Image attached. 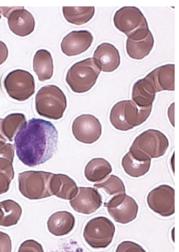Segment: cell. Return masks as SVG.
Segmentation results:
<instances>
[{"label":"cell","instance_id":"6da1fadb","mask_svg":"<svg viewBox=\"0 0 179 252\" xmlns=\"http://www.w3.org/2000/svg\"><path fill=\"white\" fill-rule=\"evenodd\" d=\"M58 132L49 121L32 118L26 121L14 138L19 159L34 167L51 159L57 149Z\"/></svg>","mask_w":179,"mask_h":252},{"label":"cell","instance_id":"7a4b0ae2","mask_svg":"<svg viewBox=\"0 0 179 252\" xmlns=\"http://www.w3.org/2000/svg\"><path fill=\"white\" fill-rule=\"evenodd\" d=\"M152 107H138L132 100L117 102L111 109L109 120L116 129L128 131L143 123L148 118Z\"/></svg>","mask_w":179,"mask_h":252},{"label":"cell","instance_id":"3957f363","mask_svg":"<svg viewBox=\"0 0 179 252\" xmlns=\"http://www.w3.org/2000/svg\"><path fill=\"white\" fill-rule=\"evenodd\" d=\"M38 114L44 117L57 120L61 119L67 107V99L57 86L48 85L42 87L35 96Z\"/></svg>","mask_w":179,"mask_h":252},{"label":"cell","instance_id":"277c9868","mask_svg":"<svg viewBox=\"0 0 179 252\" xmlns=\"http://www.w3.org/2000/svg\"><path fill=\"white\" fill-rule=\"evenodd\" d=\"M101 70L93 58H89L73 64L68 70L66 81L75 93H83L95 84Z\"/></svg>","mask_w":179,"mask_h":252},{"label":"cell","instance_id":"5b68a950","mask_svg":"<svg viewBox=\"0 0 179 252\" xmlns=\"http://www.w3.org/2000/svg\"><path fill=\"white\" fill-rule=\"evenodd\" d=\"M53 173L43 171H26L18 175L19 189L30 200L40 199L52 195L50 184Z\"/></svg>","mask_w":179,"mask_h":252},{"label":"cell","instance_id":"8992f818","mask_svg":"<svg viewBox=\"0 0 179 252\" xmlns=\"http://www.w3.org/2000/svg\"><path fill=\"white\" fill-rule=\"evenodd\" d=\"M115 231L113 222L106 217L100 216L87 223L83 236L86 242L92 248H105L112 242Z\"/></svg>","mask_w":179,"mask_h":252},{"label":"cell","instance_id":"52a82bcc","mask_svg":"<svg viewBox=\"0 0 179 252\" xmlns=\"http://www.w3.org/2000/svg\"><path fill=\"white\" fill-rule=\"evenodd\" d=\"M4 88L10 97L19 101L28 99L35 93V82L29 72L16 69L9 72L3 81Z\"/></svg>","mask_w":179,"mask_h":252},{"label":"cell","instance_id":"ba28073f","mask_svg":"<svg viewBox=\"0 0 179 252\" xmlns=\"http://www.w3.org/2000/svg\"><path fill=\"white\" fill-rule=\"evenodd\" d=\"M168 147V138L162 132L149 129L136 137L129 149L139 151L152 158L163 156Z\"/></svg>","mask_w":179,"mask_h":252},{"label":"cell","instance_id":"9c48e42d","mask_svg":"<svg viewBox=\"0 0 179 252\" xmlns=\"http://www.w3.org/2000/svg\"><path fill=\"white\" fill-rule=\"evenodd\" d=\"M104 206L116 222L124 224L135 220L138 211L135 200L126 193L114 195L108 202L104 203Z\"/></svg>","mask_w":179,"mask_h":252},{"label":"cell","instance_id":"30bf717a","mask_svg":"<svg viewBox=\"0 0 179 252\" xmlns=\"http://www.w3.org/2000/svg\"><path fill=\"white\" fill-rule=\"evenodd\" d=\"M113 23L117 29L127 37L139 30L149 28L144 15L135 6H124L118 10L114 15Z\"/></svg>","mask_w":179,"mask_h":252},{"label":"cell","instance_id":"8fae6325","mask_svg":"<svg viewBox=\"0 0 179 252\" xmlns=\"http://www.w3.org/2000/svg\"><path fill=\"white\" fill-rule=\"evenodd\" d=\"M0 12L7 18L9 29L17 35L26 36L34 31V18L24 7H0Z\"/></svg>","mask_w":179,"mask_h":252},{"label":"cell","instance_id":"7c38bea8","mask_svg":"<svg viewBox=\"0 0 179 252\" xmlns=\"http://www.w3.org/2000/svg\"><path fill=\"white\" fill-rule=\"evenodd\" d=\"M72 130L78 141L90 144L97 141L102 134V127L99 119L91 114H82L73 121Z\"/></svg>","mask_w":179,"mask_h":252},{"label":"cell","instance_id":"4fadbf2b","mask_svg":"<svg viewBox=\"0 0 179 252\" xmlns=\"http://www.w3.org/2000/svg\"><path fill=\"white\" fill-rule=\"evenodd\" d=\"M149 207L162 217H169L175 213V190L167 185H161L148 194Z\"/></svg>","mask_w":179,"mask_h":252},{"label":"cell","instance_id":"5bb4252c","mask_svg":"<svg viewBox=\"0 0 179 252\" xmlns=\"http://www.w3.org/2000/svg\"><path fill=\"white\" fill-rule=\"evenodd\" d=\"M153 44L154 38L149 28L141 29L128 37L127 53L130 58L141 60L150 54Z\"/></svg>","mask_w":179,"mask_h":252},{"label":"cell","instance_id":"9a60e30c","mask_svg":"<svg viewBox=\"0 0 179 252\" xmlns=\"http://www.w3.org/2000/svg\"><path fill=\"white\" fill-rule=\"evenodd\" d=\"M70 204L76 212L89 215L96 212L102 204V198L95 188L79 187L76 196Z\"/></svg>","mask_w":179,"mask_h":252},{"label":"cell","instance_id":"2e32d148","mask_svg":"<svg viewBox=\"0 0 179 252\" xmlns=\"http://www.w3.org/2000/svg\"><path fill=\"white\" fill-rule=\"evenodd\" d=\"M93 39L92 33L88 31H74L63 38L61 49L67 56H77L86 51L91 45Z\"/></svg>","mask_w":179,"mask_h":252},{"label":"cell","instance_id":"e0dca14e","mask_svg":"<svg viewBox=\"0 0 179 252\" xmlns=\"http://www.w3.org/2000/svg\"><path fill=\"white\" fill-rule=\"evenodd\" d=\"M93 59L101 71L111 72L119 67L120 56L118 49L112 44L104 42L95 50Z\"/></svg>","mask_w":179,"mask_h":252},{"label":"cell","instance_id":"ac0fdd59","mask_svg":"<svg viewBox=\"0 0 179 252\" xmlns=\"http://www.w3.org/2000/svg\"><path fill=\"white\" fill-rule=\"evenodd\" d=\"M151 161V158L140 152L129 149L122 158V166L127 174L138 178L148 172Z\"/></svg>","mask_w":179,"mask_h":252},{"label":"cell","instance_id":"d6986e66","mask_svg":"<svg viewBox=\"0 0 179 252\" xmlns=\"http://www.w3.org/2000/svg\"><path fill=\"white\" fill-rule=\"evenodd\" d=\"M146 77L153 85L156 93L175 90V65L167 64L159 66Z\"/></svg>","mask_w":179,"mask_h":252},{"label":"cell","instance_id":"ffe728a7","mask_svg":"<svg viewBox=\"0 0 179 252\" xmlns=\"http://www.w3.org/2000/svg\"><path fill=\"white\" fill-rule=\"evenodd\" d=\"M155 94L153 85L146 76L133 85L131 98L132 101L139 108L152 107Z\"/></svg>","mask_w":179,"mask_h":252},{"label":"cell","instance_id":"44dd1931","mask_svg":"<svg viewBox=\"0 0 179 252\" xmlns=\"http://www.w3.org/2000/svg\"><path fill=\"white\" fill-rule=\"evenodd\" d=\"M50 187L52 195L65 200L72 199L78 191V188L74 180L63 174H53Z\"/></svg>","mask_w":179,"mask_h":252},{"label":"cell","instance_id":"7402d4cb","mask_svg":"<svg viewBox=\"0 0 179 252\" xmlns=\"http://www.w3.org/2000/svg\"><path fill=\"white\" fill-rule=\"evenodd\" d=\"M75 219L71 213L61 211L52 214L47 221L49 232L56 236H61L70 232L75 225Z\"/></svg>","mask_w":179,"mask_h":252},{"label":"cell","instance_id":"603a6c76","mask_svg":"<svg viewBox=\"0 0 179 252\" xmlns=\"http://www.w3.org/2000/svg\"><path fill=\"white\" fill-rule=\"evenodd\" d=\"M33 68L39 81L44 82L51 79L53 65L50 52L45 49L38 50L33 58Z\"/></svg>","mask_w":179,"mask_h":252},{"label":"cell","instance_id":"cb8c5ba5","mask_svg":"<svg viewBox=\"0 0 179 252\" xmlns=\"http://www.w3.org/2000/svg\"><path fill=\"white\" fill-rule=\"evenodd\" d=\"M112 170L110 163L103 158H97L91 159L85 167V178L92 182H101Z\"/></svg>","mask_w":179,"mask_h":252},{"label":"cell","instance_id":"d4e9b609","mask_svg":"<svg viewBox=\"0 0 179 252\" xmlns=\"http://www.w3.org/2000/svg\"><path fill=\"white\" fill-rule=\"evenodd\" d=\"M22 213L20 205L14 200L0 202V225L8 227L16 224Z\"/></svg>","mask_w":179,"mask_h":252},{"label":"cell","instance_id":"484cf974","mask_svg":"<svg viewBox=\"0 0 179 252\" xmlns=\"http://www.w3.org/2000/svg\"><path fill=\"white\" fill-rule=\"evenodd\" d=\"M62 11L65 19L69 23L76 25L87 23L95 13L94 6H63Z\"/></svg>","mask_w":179,"mask_h":252},{"label":"cell","instance_id":"4316f807","mask_svg":"<svg viewBox=\"0 0 179 252\" xmlns=\"http://www.w3.org/2000/svg\"><path fill=\"white\" fill-rule=\"evenodd\" d=\"M26 122V117L23 114L12 113L7 115L2 123L3 134L7 140L12 142Z\"/></svg>","mask_w":179,"mask_h":252},{"label":"cell","instance_id":"83f0119b","mask_svg":"<svg viewBox=\"0 0 179 252\" xmlns=\"http://www.w3.org/2000/svg\"><path fill=\"white\" fill-rule=\"evenodd\" d=\"M98 189H102L109 195L125 193V187L122 180L118 176L109 175L106 179L94 185Z\"/></svg>","mask_w":179,"mask_h":252},{"label":"cell","instance_id":"f1b7e54d","mask_svg":"<svg viewBox=\"0 0 179 252\" xmlns=\"http://www.w3.org/2000/svg\"><path fill=\"white\" fill-rule=\"evenodd\" d=\"M14 177L12 162L7 159L0 158V195L8 190Z\"/></svg>","mask_w":179,"mask_h":252},{"label":"cell","instance_id":"f546056e","mask_svg":"<svg viewBox=\"0 0 179 252\" xmlns=\"http://www.w3.org/2000/svg\"><path fill=\"white\" fill-rule=\"evenodd\" d=\"M115 252H146L137 243L130 241H124L118 244Z\"/></svg>","mask_w":179,"mask_h":252},{"label":"cell","instance_id":"4dcf8cb0","mask_svg":"<svg viewBox=\"0 0 179 252\" xmlns=\"http://www.w3.org/2000/svg\"><path fill=\"white\" fill-rule=\"evenodd\" d=\"M18 252H44L42 245L34 240H27L20 245Z\"/></svg>","mask_w":179,"mask_h":252},{"label":"cell","instance_id":"1f68e13d","mask_svg":"<svg viewBox=\"0 0 179 252\" xmlns=\"http://www.w3.org/2000/svg\"><path fill=\"white\" fill-rule=\"evenodd\" d=\"M14 157V146L10 143L0 141V158L7 159L13 163Z\"/></svg>","mask_w":179,"mask_h":252},{"label":"cell","instance_id":"d6a6232c","mask_svg":"<svg viewBox=\"0 0 179 252\" xmlns=\"http://www.w3.org/2000/svg\"><path fill=\"white\" fill-rule=\"evenodd\" d=\"M12 243L9 236L0 231V252H11Z\"/></svg>","mask_w":179,"mask_h":252},{"label":"cell","instance_id":"836d02e7","mask_svg":"<svg viewBox=\"0 0 179 252\" xmlns=\"http://www.w3.org/2000/svg\"><path fill=\"white\" fill-rule=\"evenodd\" d=\"M8 55V50L6 44L0 40V65L6 60Z\"/></svg>","mask_w":179,"mask_h":252},{"label":"cell","instance_id":"e575fe53","mask_svg":"<svg viewBox=\"0 0 179 252\" xmlns=\"http://www.w3.org/2000/svg\"><path fill=\"white\" fill-rule=\"evenodd\" d=\"M3 120V119L0 118V141L6 142H7V139L3 134L1 129Z\"/></svg>","mask_w":179,"mask_h":252},{"label":"cell","instance_id":"d590c367","mask_svg":"<svg viewBox=\"0 0 179 252\" xmlns=\"http://www.w3.org/2000/svg\"><path fill=\"white\" fill-rule=\"evenodd\" d=\"M168 116L169 118L171 120V117L172 120L174 121V103L173 102L170 107L168 109Z\"/></svg>","mask_w":179,"mask_h":252},{"label":"cell","instance_id":"8d00e7d4","mask_svg":"<svg viewBox=\"0 0 179 252\" xmlns=\"http://www.w3.org/2000/svg\"><path fill=\"white\" fill-rule=\"evenodd\" d=\"M0 19H1V15H0Z\"/></svg>","mask_w":179,"mask_h":252}]
</instances>
